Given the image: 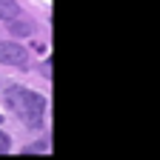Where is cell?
I'll return each mask as SVG.
<instances>
[{
  "mask_svg": "<svg viewBox=\"0 0 160 160\" xmlns=\"http://www.w3.org/2000/svg\"><path fill=\"white\" fill-rule=\"evenodd\" d=\"M12 149V140H9V134L6 132H0V154H6Z\"/></svg>",
  "mask_w": 160,
  "mask_h": 160,
  "instance_id": "4",
  "label": "cell"
},
{
  "mask_svg": "<svg viewBox=\"0 0 160 160\" xmlns=\"http://www.w3.org/2000/svg\"><path fill=\"white\" fill-rule=\"evenodd\" d=\"M0 63H6V66H26L29 63V54H26V49L20 46V43H9V40H3V43H0Z\"/></svg>",
  "mask_w": 160,
  "mask_h": 160,
  "instance_id": "2",
  "label": "cell"
},
{
  "mask_svg": "<svg viewBox=\"0 0 160 160\" xmlns=\"http://www.w3.org/2000/svg\"><path fill=\"white\" fill-rule=\"evenodd\" d=\"M3 97H6L9 109L23 120V123H29L32 129L43 126L46 97H40V94H34V92H29V89H23V86H9V89L3 92Z\"/></svg>",
  "mask_w": 160,
  "mask_h": 160,
  "instance_id": "1",
  "label": "cell"
},
{
  "mask_svg": "<svg viewBox=\"0 0 160 160\" xmlns=\"http://www.w3.org/2000/svg\"><path fill=\"white\" fill-rule=\"evenodd\" d=\"M12 23H14V20H12ZM14 32H17V34H29L32 26H29V23H14Z\"/></svg>",
  "mask_w": 160,
  "mask_h": 160,
  "instance_id": "5",
  "label": "cell"
},
{
  "mask_svg": "<svg viewBox=\"0 0 160 160\" xmlns=\"http://www.w3.org/2000/svg\"><path fill=\"white\" fill-rule=\"evenodd\" d=\"M20 17V6L14 3V0H0V20H6V23H12V20Z\"/></svg>",
  "mask_w": 160,
  "mask_h": 160,
  "instance_id": "3",
  "label": "cell"
}]
</instances>
